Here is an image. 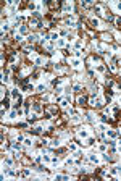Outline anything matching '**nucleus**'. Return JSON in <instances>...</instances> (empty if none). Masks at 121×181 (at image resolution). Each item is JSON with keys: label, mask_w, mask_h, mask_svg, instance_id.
I'll list each match as a JSON object with an SVG mask.
<instances>
[{"label": "nucleus", "mask_w": 121, "mask_h": 181, "mask_svg": "<svg viewBox=\"0 0 121 181\" xmlns=\"http://www.w3.org/2000/svg\"><path fill=\"white\" fill-rule=\"evenodd\" d=\"M78 104L79 105H87V97H86V95H79L78 97Z\"/></svg>", "instance_id": "f03ea898"}, {"label": "nucleus", "mask_w": 121, "mask_h": 181, "mask_svg": "<svg viewBox=\"0 0 121 181\" xmlns=\"http://www.w3.org/2000/svg\"><path fill=\"white\" fill-rule=\"evenodd\" d=\"M45 112H47V113H50V115H55V117H57V115L60 113L58 107H55V105H48V107L45 108Z\"/></svg>", "instance_id": "f257e3e1"}, {"label": "nucleus", "mask_w": 121, "mask_h": 181, "mask_svg": "<svg viewBox=\"0 0 121 181\" xmlns=\"http://www.w3.org/2000/svg\"><path fill=\"white\" fill-rule=\"evenodd\" d=\"M116 120H121V112H116Z\"/></svg>", "instance_id": "423d86ee"}, {"label": "nucleus", "mask_w": 121, "mask_h": 181, "mask_svg": "<svg viewBox=\"0 0 121 181\" xmlns=\"http://www.w3.org/2000/svg\"><path fill=\"white\" fill-rule=\"evenodd\" d=\"M116 24H118L116 28H118V29H121V18H118V19H116Z\"/></svg>", "instance_id": "39448f33"}, {"label": "nucleus", "mask_w": 121, "mask_h": 181, "mask_svg": "<svg viewBox=\"0 0 121 181\" xmlns=\"http://www.w3.org/2000/svg\"><path fill=\"white\" fill-rule=\"evenodd\" d=\"M48 6H50V8H53V10L55 8L58 10V8H60V2H50V3H48Z\"/></svg>", "instance_id": "7ed1b4c3"}, {"label": "nucleus", "mask_w": 121, "mask_h": 181, "mask_svg": "<svg viewBox=\"0 0 121 181\" xmlns=\"http://www.w3.org/2000/svg\"><path fill=\"white\" fill-rule=\"evenodd\" d=\"M102 37L105 40H112V36H110V34H102Z\"/></svg>", "instance_id": "20e7f679"}]
</instances>
